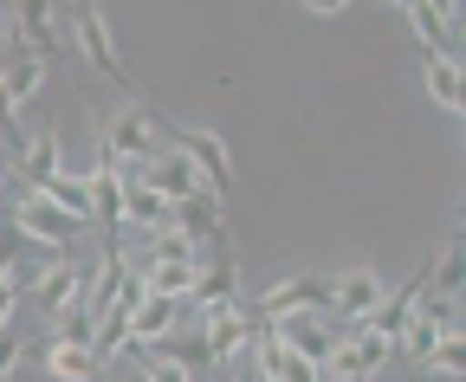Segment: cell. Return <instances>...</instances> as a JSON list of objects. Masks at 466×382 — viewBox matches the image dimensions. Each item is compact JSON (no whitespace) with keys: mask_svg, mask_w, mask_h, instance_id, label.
Returning <instances> with one entry per match:
<instances>
[{"mask_svg":"<svg viewBox=\"0 0 466 382\" xmlns=\"http://www.w3.org/2000/svg\"><path fill=\"white\" fill-rule=\"evenodd\" d=\"M201 266H208V259H143V266H137V279H143L149 298L188 305V298H195V279H201Z\"/></svg>","mask_w":466,"mask_h":382,"instance_id":"cell-13","label":"cell"},{"mask_svg":"<svg viewBox=\"0 0 466 382\" xmlns=\"http://www.w3.org/2000/svg\"><path fill=\"white\" fill-rule=\"evenodd\" d=\"M266 331L299 357V363H311L318 376H324V363L337 357V344H343V324L330 317V311H291V317H272Z\"/></svg>","mask_w":466,"mask_h":382,"instance_id":"cell-2","label":"cell"},{"mask_svg":"<svg viewBox=\"0 0 466 382\" xmlns=\"http://www.w3.org/2000/svg\"><path fill=\"white\" fill-rule=\"evenodd\" d=\"M434 286V266H421L408 286H395V292H382V305H376V317H370V331H382L389 344H401V331H408V317H415V305H421V292Z\"/></svg>","mask_w":466,"mask_h":382,"instance_id":"cell-14","label":"cell"},{"mask_svg":"<svg viewBox=\"0 0 466 382\" xmlns=\"http://www.w3.org/2000/svg\"><path fill=\"white\" fill-rule=\"evenodd\" d=\"M401 20L415 26V39L428 45V59L441 52V39H447V26H460V7H441V0H408L401 7Z\"/></svg>","mask_w":466,"mask_h":382,"instance_id":"cell-21","label":"cell"},{"mask_svg":"<svg viewBox=\"0 0 466 382\" xmlns=\"http://www.w3.org/2000/svg\"><path fill=\"white\" fill-rule=\"evenodd\" d=\"M66 7H7V39H14V52H33V59H58L66 52Z\"/></svg>","mask_w":466,"mask_h":382,"instance_id":"cell-8","label":"cell"},{"mask_svg":"<svg viewBox=\"0 0 466 382\" xmlns=\"http://www.w3.org/2000/svg\"><path fill=\"white\" fill-rule=\"evenodd\" d=\"M253 311H259V324L291 317V311H330V279H324V272H291V279H272L253 298Z\"/></svg>","mask_w":466,"mask_h":382,"instance_id":"cell-7","label":"cell"},{"mask_svg":"<svg viewBox=\"0 0 466 382\" xmlns=\"http://www.w3.org/2000/svg\"><path fill=\"white\" fill-rule=\"evenodd\" d=\"M52 337H66V344H85V350H91V337H97V311H91L85 298H72L66 311H52Z\"/></svg>","mask_w":466,"mask_h":382,"instance_id":"cell-24","label":"cell"},{"mask_svg":"<svg viewBox=\"0 0 466 382\" xmlns=\"http://www.w3.org/2000/svg\"><path fill=\"white\" fill-rule=\"evenodd\" d=\"M124 227H143V234L175 227V201H168V195H156L149 182H130V195H124Z\"/></svg>","mask_w":466,"mask_h":382,"instance_id":"cell-20","label":"cell"},{"mask_svg":"<svg viewBox=\"0 0 466 382\" xmlns=\"http://www.w3.org/2000/svg\"><path fill=\"white\" fill-rule=\"evenodd\" d=\"M0 201H7V176H0Z\"/></svg>","mask_w":466,"mask_h":382,"instance_id":"cell-34","label":"cell"},{"mask_svg":"<svg viewBox=\"0 0 466 382\" xmlns=\"http://www.w3.org/2000/svg\"><path fill=\"white\" fill-rule=\"evenodd\" d=\"M227 305H240V292H233V266H227V259H208L201 279H195V311L214 317V311H227Z\"/></svg>","mask_w":466,"mask_h":382,"instance_id":"cell-22","label":"cell"},{"mask_svg":"<svg viewBox=\"0 0 466 382\" xmlns=\"http://www.w3.org/2000/svg\"><path fill=\"white\" fill-rule=\"evenodd\" d=\"M460 246H466V221H460Z\"/></svg>","mask_w":466,"mask_h":382,"instance_id":"cell-35","label":"cell"},{"mask_svg":"<svg viewBox=\"0 0 466 382\" xmlns=\"http://www.w3.org/2000/svg\"><path fill=\"white\" fill-rule=\"evenodd\" d=\"M460 45H466V7H460Z\"/></svg>","mask_w":466,"mask_h":382,"instance_id":"cell-33","label":"cell"},{"mask_svg":"<svg viewBox=\"0 0 466 382\" xmlns=\"http://www.w3.org/2000/svg\"><path fill=\"white\" fill-rule=\"evenodd\" d=\"M85 188H91V221H104L110 234L116 227H124V169H116V162L97 149V162H91V169H85Z\"/></svg>","mask_w":466,"mask_h":382,"instance_id":"cell-12","label":"cell"},{"mask_svg":"<svg viewBox=\"0 0 466 382\" xmlns=\"http://www.w3.org/2000/svg\"><path fill=\"white\" fill-rule=\"evenodd\" d=\"M428 376H453V382H466V331H447V337L434 344Z\"/></svg>","mask_w":466,"mask_h":382,"instance_id":"cell-26","label":"cell"},{"mask_svg":"<svg viewBox=\"0 0 466 382\" xmlns=\"http://www.w3.org/2000/svg\"><path fill=\"white\" fill-rule=\"evenodd\" d=\"M259 331H266V324H259L253 305H227V311L201 317V350H208L214 369H233V363L253 357V337H259Z\"/></svg>","mask_w":466,"mask_h":382,"instance_id":"cell-3","label":"cell"},{"mask_svg":"<svg viewBox=\"0 0 466 382\" xmlns=\"http://www.w3.org/2000/svg\"><path fill=\"white\" fill-rule=\"evenodd\" d=\"M20 279H0V337H7V324H14V311H20Z\"/></svg>","mask_w":466,"mask_h":382,"instance_id":"cell-29","label":"cell"},{"mask_svg":"<svg viewBox=\"0 0 466 382\" xmlns=\"http://www.w3.org/2000/svg\"><path fill=\"white\" fill-rule=\"evenodd\" d=\"M66 33L78 39V52L91 59V72H104L110 85L137 91V85H130V65L116 59V39H110V20H104V7H66Z\"/></svg>","mask_w":466,"mask_h":382,"instance_id":"cell-5","label":"cell"},{"mask_svg":"<svg viewBox=\"0 0 466 382\" xmlns=\"http://www.w3.org/2000/svg\"><path fill=\"white\" fill-rule=\"evenodd\" d=\"M434 292H441V298H466V246H460V240L434 259Z\"/></svg>","mask_w":466,"mask_h":382,"instance_id":"cell-25","label":"cell"},{"mask_svg":"<svg viewBox=\"0 0 466 382\" xmlns=\"http://www.w3.org/2000/svg\"><path fill=\"white\" fill-rule=\"evenodd\" d=\"M0 143H7V156H14V162H20V156H26V143H33V136H26V124H20V111H14V97H7V91H0Z\"/></svg>","mask_w":466,"mask_h":382,"instance_id":"cell-27","label":"cell"},{"mask_svg":"<svg viewBox=\"0 0 466 382\" xmlns=\"http://www.w3.org/2000/svg\"><path fill=\"white\" fill-rule=\"evenodd\" d=\"M46 59H33V52H14L7 65H0V91L14 97V111H26V104H39V91H46Z\"/></svg>","mask_w":466,"mask_h":382,"instance_id":"cell-19","label":"cell"},{"mask_svg":"<svg viewBox=\"0 0 466 382\" xmlns=\"http://www.w3.org/2000/svg\"><path fill=\"white\" fill-rule=\"evenodd\" d=\"M137 363H143V376H149V382H201L188 363H175V357H162V350H143Z\"/></svg>","mask_w":466,"mask_h":382,"instance_id":"cell-28","label":"cell"},{"mask_svg":"<svg viewBox=\"0 0 466 382\" xmlns=\"http://www.w3.org/2000/svg\"><path fill=\"white\" fill-rule=\"evenodd\" d=\"M39 195H46V201H52L58 214H66V221H78V227L91 221V188H85V169H78V176L66 169V176H58V182H46Z\"/></svg>","mask_w":466,"mask_h":382,"instance_id":"cell-23","label":"cell"},{"mask_svg":"<svg viewBox=\"0 0 466 382\" xmlns=\"http://www.w3.org/2000/svg\"><path fill=\"white\" fill-rule=\"evenodd\" d=\"M14 234H20L33 253H46V259H66V246L78 240V221H66L46 195L20 188V201H14Z\"/></svg>","mask_w":466,"mask_h":382,"instance_id":"cell-4","label":"cell"},{"mask_svg":"<svg viewBox=\"0 0 466 382\" xmlns=\"http://www.w3.org/2000/svg\"><path fill=\"white\" fill-rule=\"evenodd\" d=\"M14 176H20V188H46V182H58L66 176V156H58V130H39L33 143H26V156L14 162Z\"/></svg>","mask_w":466,"mask_h":382,"instance_id":"cell-18","label":"cell"},{"mask_svg":"<svg viewBox=\"0 0 466 382\" xmlns=\"http://www.w3.org/2000/svg\"><path fill=\"white\" fill-rule=\"evenodd\" d=\"M175 149L195 162V176H201V188L214 201L233 195V149H227V136H214V130H175Z\"/></svg>","mask_w":466,"mask_h":382,"instance_id":"cell-9","label":"cell"},{"mask_svg":"<svg viewBox=\"0 0 466 382\" xmlns=\"http://www.w3.org/2000/svg\"><path fill=\"white\" fill-rule=\"evenodd\" d=\"M389 357H401L382 331H343V344H337V357L324 363V382H376L382 369H389Z\"/></svg>","mask_w":466,"mask_h":382,"instance_id":"cell-6","label":"cell"},{"mask_svg":"<svg viewBox=\"0 0 466 382\" xmlns=\"http://www.w3.org/2000/svg\"><path fill=\"white\" fill-rule=\"evenodd\" d=\"M143 182H149L156 195H168V201H188V195H208V188H201V176H195V162H188L182 149H175V143H168V149H162V156L149 162V169H143Z\"/></svg>","mask_w":466,"mask_h":382,"instance_id":"cell-16","label":"cell"},{"mask_svg":"<svg viewBox=\"0 0 466 382\" xmlns=\"http://www.w3.org/2000/svg\"><path fill=\"white\" fill-rule=\"evenodd\" d=\"M110 382H149V376H143V363H137V357H130V369H116V376H110Z\"/></svg>","mask_w":466,"mask_h":382,"instance_id":"cell-32","label":"cell"},{"mask_svg":"<svg viewBox=\"0 0 466 382\" xmlns=\"http://www.w3.org/2000/svg\"><path fill=\"white\" fill-rule=\"evenodd\" d=\"M39 363H46V376H52V382H104L97 350L66 344V337H46V344H39Z\"/></svg>","mask_w":466,"mask_h":382,"instance_id":"cell-15","label":"cell"},{"mask_svg":"<svg viewBox=\"0 0 466 382\" xmlns=\"http://www.w3.org/2000/svg\"><path fill=\"white\" fill-rule=\"evenodd\" d=\"M376 305H382V279L370 266H350V272L330 279V317L343 324V331H363V324L376 317Z\"/></svg>","mask_w":466,"mask_h":382,"instance_id":"cell-10","label":"cell"},{"mask_svg":"<svg viewBox=\"0 0 466 382\" xmlns=\"http://www.w3.org/2000/svg\"><path fill=\"white\" fill-rule=\"evenodd\" d=\"M311 14H318V20H343L350 7H343V0H311Z\"/></svg>","mask_w":466,"mask_h":382,"instance_id":"cell-31","label":"cell"},{"mask_svg":"<svg viewBox=\"0 0 466 382\" xmlns=\"http://www.w3.org/2000/svg\"><path fill=\"white\" fill-rule=\"evenodd\" d=\"M168 143H175V130H162V117L149 111V104H137V97L116 104V111L104 117V156L124 169V188L143 182V169H149Z\"/></svg>","mask_w":466,"mask_h":382,"instance_id":"cell-1","label":"cell"},{"mask_svg":"<svg viewBox=\"0 0 466 382\" xmlns=\"http://www.w3.org/2000/svg\"><path fill=\"white\" fill-rule=\"evenodd\" d=\"M175 331H182V305L175 298H137L130 305V357H143V350H162Z\"/></svg>","mask_w":466,"mask_h":382,"instance_id":"cell-11","label":"cell"},{"mask_svg":"<svg viewBox=\"0 0 466 382\" xmlns=\"http://www.w3.org/2000/svg\"><path fill=\"white\" fill-rule=\"evenodd\" d=\"M175 234H188L208 259L220 246V201L214 195H188V201H175Z\"/></svg>","mask_w":466,"mask_h":382,"instance_id":"cell-17","label":"cell"},{"mask_svg":"<svg viewBox=\"0 0 466 382\" xmlns=\"http://www.w3.org/2000/svg\"><path fill=\"white\" fill-rule=\"evenodd\" d=\"M14 376H20V344L0 337V382H14Z\"/></svg>","mask_w":466,"mask_h":382,"instance_id":"cell-30","label":"cell"}]
</instances>
